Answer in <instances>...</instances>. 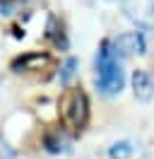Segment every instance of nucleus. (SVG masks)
Here are the masks:
<instances>
[{
    "mask_svg": "<svg viewBox=\"0 0 154 159\" xmlns=\"http://www.w3.org/2000/svg\"><path fill=\"white\" fill-rule=\"evenodd\" d=\"M96 87L106 97H113L123 89V70L111 41H104L96 56Z\"/></svg>",
    "mask_w": 154,
    "mask_h": 159,
    "instance_id": "obj_1",
    "label": "nucleus"
},
{
    "mask_svg": "<svg viewBox=\"0 0 154 159\" xmlns=\"http://www.w3.org/2000/svg\"><path fill=\"white\" fill-rule=\"evenodd\" d=\"M89 120V101L82 89H67L60 97V123L70 130H82Z\"/></svg>",
    "mask_w": 154,
    "mask_h": 159,
    "instance_id": "obj_2",
    "label": "nucleus"
},
{
    "mask_svg": "<svg viewBox=\"0 0 154 159\" xmlns=\"http://www.w3.org/2000/svg\"><path fill=\"white\" fill-rule=\"evenodd\" d=\"M125 17L142 27V29H154V0H120Z\"/></svg>",
    "mask_w": 154,
    "mask_h": 159,
    "instance_id": "obj_3",
    "label": "nucleus"
},
{
    "mask_svg": "<svg viewBox=\"0 0 154 159\" xmlns=\"http://www.w3.org/2000/svg\"><path fill=\"white\" fill-rule=\"evenodd\" d=\"M111 46H113V51L118 53V56H123V58L144 53V39H142V34H140V31H128V34H120L118 39L111 41Z\"/></svg>",
    "mask_w": 154,
    "mask_h": 159,
    "instance_id": "obj_4",
    "label": "nucleus"
},
{
    "mask_svg": "<svg viewBox=\"0 0 154 159\" xmlns=\"http://www.w3.org/2000/svg\"><path fill=\"white\" fill-rule=\"evenodd\" d=\"M133 89H135V97L140 101H149L154 94V82L152 77L144 72V70H135L133 75Z\"/></svg>",
    "mask_w": 154,
    "mask_h": 159,
    "instance_id": "obj_5",
    "label": "nucleus"
},
{
    "mask_svg": "<svg viewBox=\"0 0 154 159\" xmlns=\"http://www.w3.org/2000/svg\"><path fill=\"white\" fill-rule=\"evenodd\" d=\"M51 58H48L46 53H29L24 58H17L12 63V70L15 72H22V70H41L43 65H48Z\"/></svg>",
    "mask_w": 154,
    "mask_h": 159,
    "instance_id": "obj_6",
    "label": "nucleus"
},
{
    "mask_svg": "<svg viewBox=\"0 0 154 159\" xmlns=\"http://www.w3.org/2000/svg\"><path fill=\"white\" fill-rule=\"evenodd\" d=\"M46 36H48V39H53V43H56V46H60V48H65V46H67L65 36H63V29L58 27V20H56V17H51V20H48V31H46Z\"/></svg>",
    "mask_w": 154,
    "mask_h": 159,
    "instance_id": "obj_7",
    "label": "nucleus"
},
{
    "mask_svg": "<svg viewBox=\"0 0 154 159\" xmlns=\"http://www.w3.org/2000/svg\"><path fill=\"white\" fill-rule=\"evenodd\" d=\"M75 72H77V58H67L65 65H63V72H60V82L67 84L70 80L75 77Z\"/></svg>",
    "mask_w": 154,
    "mask_h": 159,
    "instance_id": "obj_8",
    "label": "nucleus"
},
{
    "mask_svg": "<svg viewBox=\"0 0 154 159\" xmlns=\"http://www.w3.org/2000/svg\"><path fill=\"white\" fill-rule=\"evenodd\" d=\"M130 154H133V145L130 142H118V145L111 147V157L113 159H128Z\"/></svg>",
    "mask_w": 154,
    "mask_h": 159,
    "instance_id": "obj_9",
    "label": "nucleus"
}]
</instances>
